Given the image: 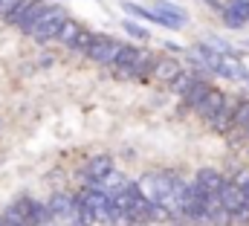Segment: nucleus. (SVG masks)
Returning a JSON list of instances; mask_svg holds the SVG:
<instances>
[{
    "label": "nucleus",
    "mask_w": 249,
    "mask_h": 226,
    "mask_svg": "<svg viewBox=\"0 0 249 226\" xmlns=\"http://www.w3.org/2000/svg\"><path fill=\"white\" fill-rule=\"evenodd\" d=\"M136 188L157 209H162V212H171V209L180 212V200H183L186 183L177 174H171V171H154V174L139 177L136 180Z\"/></svg>",
    "instance_id": "f257e3e1"
},
{
    "label": "nucleus",
    "mask_w": 249,
    "mask_h": 226,
    "mask_svg": "<svg viewBox=\"0 0 249 226\" xmlns=\"http://www.w3.org/2000/svg\"><path fill=\"white\" fill-rule=\"evenodd\" d=\"M64 20H67L64 6H44V3L32 0L18 26H20V32L32 35L35 41H53V38H58Z\"/></svg>",
    "instance_id": "f03ea898"
},
{
    "label": "nucleus",
    "mask_w": 249,
    "mask_h": 226,
    "mask_svg": "<svg viewBox=\"0 0 249 226\" xmlns=\"http://www.w3.org/2000/svg\"><path fill=\"white\" fill-rule=\"evenodd\" d=\"M197 61L206 70H212L214 75H223V78H232V81H247V75H249V70L238 61V56L217 53L209 44H197Z\"/></svg>",
    "instance_id": "7ed1b4c3"
},
{
    "label": "nucleus",
    "mask_w": 249,
    "mask_h": 226,
    "mask_svg": "<svg viewBox=\"0 0 249 226\" xmlns=\"http://www.w3.org/2000/svg\"><path fill=\"white\" fill-rule=\"evenodd\" d=\"M110 67H113L116 75H122V78H139V75H148V70H151V56H148L145 50H136V47H130V44H122L119 56L113 58Z\"/></svg>",
    "instance_id": "20e7f679"
},
{
    "label": "nucleus",
    "mask_w": 249,
    "mask_h": 226,
    "mask_svg": "<svg viewBox=\"0 0 249 226\" xmlns=\"http://www.w3.org/2000/svg\"><path fill=\"white\" fill-rule=\"evenodd\" d=\"M75 203L90 212L93 224H107V221H110V197L102 191V186H87V188L75 197Z\"/></svg>",
    "instance_id": "39448f33"
},
{
    "label": "nucleus",
    "mask_w": 249,
    "mask_h": 226,
    "mask_svg": "<svg viewBox=\"0 0 249 226\" xmlns=\"http://www.w3.org/2000/svg\"><path fill=\"white\" fill-rule=\"evenodd\" d=\"M9 209L23 221V226H50V221H53L50 212H47V203H38L32 197H20Z\"/></svg>",
    "instance_id": "423d86ee"
},
{
    "label": "nucleus",
    "mask_w": 249,
    "mask_h": 226,
    "mask_svg": "<svg viewBox=\"0 0 249 226\" xmlns=\"http://www.w3.org/2000/svg\"><path fill=\"white\" fill-rule=\"evenodd\" d=\"M119 50H122V44H119L116 38H110V35H93L90 50H87V58L96 61V64H102V67H110L113 58L119 56Z\"/></svg>",
    "instance_id": "0eeeda50"
},
{
    "label": "nucleus",
    "mask_w": 249,
    "mask_h": 226,
    "mask_svg": "<svg viewBox=\"0 0 249 226\" xmlns=\"http://www.w3.org/2000/svg\"><path fill=\"white\" fill-rule=\"evenodd\" d=\"M151 12L157 15V23L160 26H165V29H183L188 23V15L183 6H174V3H168V0H160V3H154L151 6Z\"/></svg>",
    "instance_id": "6e6552de"
},
{
    "label": "nucleus",
    "mask_w": 249,
    "mask_h": 226,
    "mask_svg": "<svg viewBox=\"0 0 249 226\" xmlns=\"http://www.w3.org/2000/svg\"><path fill=\"white\" fill-rule=\"evenodd\" d=\"M220 15H223V23L229 29H244L249 23V0H226V3H220Z\"/></svg>",
    "instance_id": "1a4fd4ad"
},
{
    "label": "nucleus",
    "mask_w": 249,
    "mask_h": 226,
    "mask_svg": "<svg viewBox=\"0 0 249 226\" xmlns=\"http://www.w3.org/2000/svg\"><path fill=\"white\" fill-rule=\"evenodd\" d=\"M217 200H220V209H223L229 218H232V215H238L241 209H247V206H244V191H241L232 180H226V183L220 186Z\"/></svg>",
    "instance_id": "9d476101"
},
{
    "label": "nucleus",
    "mask_w": 249,
    "mask_h": 226,
    "mask_svg": "<svg viewBox=\"0 0 249 226\" xmlns=\"http://www.w3.org/2000/svg\"><path fill=\"white\" fill-rule=\"evenodd\" d=\"M113 174V160L107 157V154H102V157H93L87 166H84V180L90 183V186H102L107 177Z\"/></svg>",
    "instance_id": "9b49d317"
},
{
    "label": "nucleus",
    "mask_w": 249,
    "mask_h": 226,
    "mask_svg": "<svg viewBox=\"0 0 249 226\" xmlns=\"http://www.w3.org/2000/svg\"><path fill=\"white\" fill-rule=\"evenodd\" d=\"M226 180H223V174L217 169H200L197 171V177H194V186H197V191L200 194H206V197H214L217 191H220V186H223Z\"/></svg>",
    "instance_id": "f8f14e48"
},
{
    "label": "nucleus",
    "mask_w": 249,
    "mask_h": 226,
    "mask_svg": "<svg viewBox=\"0 0 249 226\" xmlns=\"http://www.w3.org/2000/svg\"><path fill=\"white\" fill-rule=\"evenodd\" d=\"M238 102H241V96H223V102H220V108L214 113V119H212V128L214 131H229L232 128V119H235V111H238Z\"/></svg>",
    "instance_id": "ddd939ff"
},
{
    "label": "nucleus",
    "mask_w": 249,
    "mask_h": 226,
    "mask_svg": "<svg viewBox=\"0 0 249 226\" xmlns=\"http://www.w3.org/2000/svg\"><path fill=\"white\" fill-rule=\"evenodd\" d=\"M180 73H183L180 61L171 58V56H162V58H157V61H151V75L160 78V81H168V84H171Z\"/></svg>",
    "instance_id": "4468645a"
},
{
    "label": "nucleus",
    "mask_w": 249,
    "mask_h": 226,
    "mask_svg": "<svg viewBox=\"0 0 249 226\" xmlns=\"http://www.w3.org/2000/svg\"><path fill=\"white\" fill-rule=\"evenodd\" d=\"M72 209H75V197L67 194V191H55V194L50 197V203H47L50 218H70Z\"/></svg>",
    "instance_id": "2eb2a0df"
},
{
    "label": "nucleus",
    "mask_w": 249,
    "mask_h": 226,
    "mask_svg": "<svg viewBox=\"0 0 249 226\" xmlns=\"http://www.w3.org/2000/svg\"><path fill=\"white\" fill-rule=\"evenodd\" d=\"M209 90H212V84H209V81H206L203 75H194V81H191L186 90H183V99H186L188 108H197V105L203 102V96H206Z\"/></svg>",
    "instance_id": "dca6fc26"
},
{
    "label": "nucleus",
    "mask_w": 249,
    "mask_h": 226,
    "mask_svg": "<svg viewBox=\"0 0 249 226\" xmlns=\"http://www.w3.org/2000/svg\"><path fill=\"white\" fill-rule=\"evenodd\" d=\"M223 96H226V93H220V90H214V87H212L194 111L200 113L203 119H209V122H212V119H214V113H217V108H220V102H223Z\"/></svg>",
    "instance_id": "f3484780"
},
{
    "label": "nucleus",
    "mask_w": 249,
    "mask_h": 226,
    "mask_svg": "<svg viewBox=\"0 0 249 226\" xmlns=\"http://www.w3.org/2000/svg\"><path fill=\"white\" fill-rule=\"evenodd\" d=\"M122 6H124V12H130L133 18H139V20H148V23H157V15H154L148 6H139V3H133V0H124Z\"/></svg>",
    "instance_id": "a211bd4d"
},
{
    "label": "nucleus",
    "mask_w": 249,
    "mask_h": 226,
    "mask_svg": "<svg viewBox=\"0 0 249 226\" xmlns=\"http://www.w3.org/2000/svg\"><path fill=\"white\" fill-rule=\"evenodd\" d=\"M90 41H93V32H87V29L81 26V32L72 38L70 50H72V53H84V56H87V50H90Z\"/></svg>",
    "instance_id": "6ab92c4d"
},
{
    "label": "nucleus",
    "mask_w": 249,
    "mask_h": 226,
    "mask_svg": "<svg viewBox=\"0 0 249 226\" xmlns=\"http://www.w3.org/2000/svg\"><path fill=\"white\" fill-rule=\"evenodd\" d=\"M78 32H81V23H75V20H70V18H67V20H64V26H61V32H58V41L70 47V44H72V38H75Z\"/></svg>",
    "instance_id": "aec40b11"
},
{
    "label": "nucleus",
    "mask_w": 249,
    "mask_h": 226,
    "mask_svg": "<svg viewBox=\"0 0 249 226\" xmlns=\"http://www.w3.org/2000/svg\"><path fill=\"white\" fill-rule=\"evenodd\" d=\"M249 125V99L241 96V102H238V111H235V119H232V128H247Z\"/></svg>",
    "instance_id": "412c9836"
},
{
    "label": "nucleus",
    "mask_w": 249,
    "mask_h": 226,
    "mask_svg": "<svg viewBox=\"0 0 249 226\" xmlns=\"http://www.w3.org/2000/svg\"><path fill=\"white\" fill-rule=\"evenodd\" d=\"M122 29L130 35V38H136V41H148V38H151V32H148L142 23H136V20H124Z\"/></svg>",
    "instance_id": "4be33fe9"
},
{
    "label": "nucleus",
    "mask_w": 249,
    "mask_h": 226,
    "mask_svg": "<svg viewBox=\"0 0 249 226\" xmlns=\"http://www.w3.org/2000/svg\"><path fill=\"white\" fill-rule=\"evenodd\" d=\"M0 226H23V221H20L12 209H6V212L0 215Z\"/></svg>",
    "instance_id": "5701e85b"
},
{
    "label": "nucleus",
    "mask_w": 249,
    "mask_h": 226,
    "mask_svg": "<svg viewBox=\"0 0 249 226\" xmlns=\"http://www.w3.org/2000/svg\"><path fill=\"white\" fill-rule=\"evenodd\" d=\"M18 3H20V0H0V15L6 18V15H9V12L18 6Z\"/></svg>",
    "instance_id": "b1692460"
},
{
    "label": "nucleus",
    "mask_w": 249,
    "mask_h": 226,
    "mask_svg": "<svg viewBox=\"0 0 249 226\" xmlns=\"http://www.w3.org/2000/svg\"><path fill=\"white\" fill-rule=\"evenodd\" d=\"M244 133H247V136H249V125H247V128H244Z\"/></svg>",
    "instance_id": "393cba45"
},
{
    "label": "nucleus",
    "mask_w": 249,
    "mask_h": 226,
    "mask_svg": "<svg viewBox=\"0 0 249 226\" xmlns=\"http://www.w3.org/2000/svg\"><path fill=\"white\" fill-rule=\"evenodd\" d=\"M244 44H247V47H249V38H247V41H244Z\"/></svg>",
    "instance_id": "a878e982"
},
{
    "label": "nucleus",
    "mask_w": 249,
    "mask_h": 226,
    "mask_svg": "<svg viewBox=\"0 0 249 226\" xmlns=\"http://www.w3.org/2000/svg\"><path fill=\"white\" fill-rule=\"evenodd\" d=\"M247 84H249V75H247Z\"/></svg>",
    "instance_id": "bb28decb"
}]
</instances>
